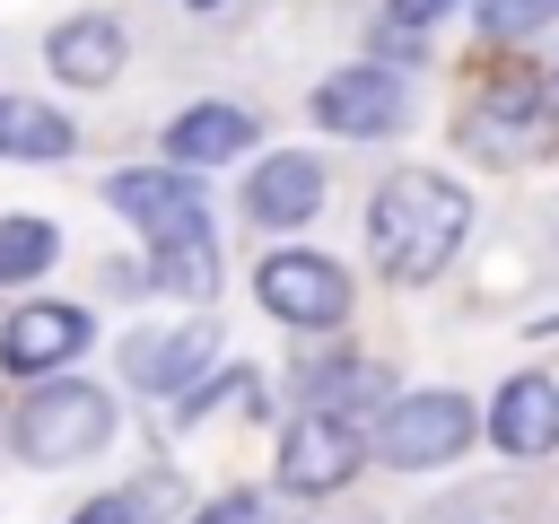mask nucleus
<instances>
[{
    "instance_id": "1",
    "label": "nucleus",
    "mask_w": 559,
    "mask_h": 524,
    "mask_svg": "<svg viewBox=\"0 0 559 524\" xmlns=\"http://www.w3.org/2000/svg\"><path fill=\"white\" fill-rule=\"evenodd\" d=\"M463 236H472V201H463V183H454V175H428V166L393 175V183L376 192V210H367L376 271H384V279H402V288L437 279V271L454 262V245H463Z\"/></svg>"
},
{
    "instance_id": "2",
    "label": "nucleus",
    "mask_w": 559,
    "mask_h": 524,
    "mask_svg": "<svg viewBox=\"0 0 559 524\" xmlns=\"http://www.w3.org/2000/svg\"><path fill=\"white\" fill-rule=\"evenodd\" d=\"M105 201L122 218H140V236L157 253H218L210 245V192L183 175V166H140V175H114Z\"/></svg>"
},
{
    "instance_id": "3",
    "label": "nucleus",
    "mask_w": 559,
    "mask_h": 524,
    "mask_svg": "<svg viewBox=\"0 0 559 524\" xmlns=\"http://www.w3.org/2000/svg\"><path fill=\"white\" fill-rule=\"evenodd\" d=\"M114 437V402L96 393V384H44L26 410H17V445L35 454V463H79V454H96Z\"/></svg>"
},
{
    "instance_id": "4",
    "label": "nucleus",
    "mask_w": 559,
    "mask_h": 524,
    "mask_svg": "<svg viewBox=\"0 0 559 524\" xmlns=\"http://www.w3.org/2000/svg\"><path fill=\"white\" fill-rule=\"evenodd\" d=\"M472 445V402L463 393H402L376 428V454L402 463V472H428V463H454Z\"/></svg>"
},
{
    "instance_id": "5",
    "label": "nucleus",
    "mask_w": 559,
    "mask_h": 524,
    "mask_svg": "<svg viewBox=\"0 0 559 524\" xmlns=\"http://www.w3.org/2000/svg\"><path fill=\"white\" fill-rule=\"evenodd\" d=\"M253 288H262V306H271L280 323H306V332H323V323L349 314V271L323 262V253H271V262L253 271Z\"/></svg>"
},
{
    "instance_id": "6",
    "label": "nucleus",
    "mask_w": 559,
    "mask_h": 524,
    "mask_svg": "<svg viewBox=\"0 0 559 524\" xmlns=\"http://www.w3.org/2000/svg\"><path fill=\"white\" fill-rule=\"evenodd\" d=\"M314 122L323 131H349V140H384V131H402L411 122V96H402V79L393 70H332L323 87H314Z\"/></svg>"
},
{
    "instance_id": "7",
    "label": "nucleus",
    "mask_w": 559,
    "mask_h": 524,
    "mask_svg": "<svg viewBox=\"0 0 559 524\" xmlns=\"http://www.w3.org/2000/svg\"><path fill=\"white\" fill-rule=\"evenodd\" d=\"M358 472V428L349 419H332V410H306L288 437H280V489H297V498H323V489H341Z\"/></svg>"
},
{
    "instance_id": "8",
    "label": "nucleus",
    "mask_w": 559,
    "mask_h": 524,
    "mask_svg": "<svg viewBox=\"0 0 559 524\" xmlns=\"http://www.w3.org/2000/svg\"><path fill=\"white\" fill-rule=\"evenodd\" d=\"M70 349H87V314H79V306H17L9 332H0V367H9V376H44V367H61Z\"/></svg>"
},
{
    "instance_id": "9",
    "label": "nucleus",
    "mask_w": 559,
    "mask_h": 524,
    "mask_svg": "<svg viewBox=\"0 0 559 524\" xmlns=\"http://www.w3.org/2000/svg\"><path fill=\"white\" fill-rule=\"evenodd\" d=\"M489 437L507 454H550L559 445V384L550 376H507L489 402Z\"/></svg>"
},
{
    "instance_id": "10",
    "label": "nucleus",
    "mask_w": 559,
    "mask_h": 524,
    "mask_svg": "<svg viewBox=\"0 0 559 524\" xmlns=\"http://www.w3.org/2000/svg\"><path fill=\"white\" fill-rule=\"evenodd\" d=\"M236 148H253V114L245 105H192V114H175V131H166V157L192 175V166H218V157H236Z\"/></svg>"
},
{
    "instance_id": "11",
    "label": "nucleus",
    "mask_w": 559,
    "mask_h": 524,
    "mask_svg": "<svg viewBox=\"0 0 559 524\" xmlns=\"http://www.w3.org/2000/svg\"><path fill=\"white\" fill-rule=\"evenodd\" d=\"M44 61H52L70 87H105V79L122 70V26H114V17H70V26H52Z\"/></svg>"
},
{
    "instance_id": "12",
    "label": "nucleus",
    "mask_w": 559,
    "mask_h": 524,
    "mask_svg": "<svg viewBox=\"0 0 559 524\" xmlns=\"http://www.w3.org/2000/svg\"><path fill=\"white\" fill-rule=\"evenodd\" d=\"M314 201H323L314 157H271V166H253V218H262V227H306Z\"/></svg>"
},
{
    "instance_id": "13",
    "label": "nucleus",
    "mask_w": 559,
    "mask_h": 524,
    "mask_svg": "<svg viewBox=\"0 0 559 524\" xmlns=\"http://www.w3.org/2000/svg\"><path fill=\"white\" fill-rule=\"evenodd\" d=\"M210 349H218V323L201 314V323H183V332H166V341H131L122 358H131V376H140L148 393H175L192 367H210Z\"/></svg>"
},
{
    "instance_id": "14",
    "label": "nucleus",
    "mask_w": 559,
    "mask_h": 524,
    "mask_svg": "<svg viewBox=\"0 0 559 524\" xmlns=\"http://www.w3.org/2000/svg\"><path fill=\"white\" fill-rule=\"evenodd\" d=\"M0 157H70V114L35 96H0Z\"/></svg>"
},
{
    "instance_id": "15",
    "label": "nucleus",
    "mask_w": 559,
    "mask_h": 524,
    "mask_svg": "<svg viewBox=\"0 0 559 524\" xmlns=\"http://www.w3.org/2000/svg\"><path fill=\"white\" fill-rule=\"evenodd\" d=\"M52 253H61V236H52L44 218H0V288L35 279V271H44Z\"/></svg>"
},
{
    "instance_id": "16",
    "label": "nucleus",
    "mask_w": 559,
    "mask_h": 524,
    "mask_svg": "<svg viewBox=\"0 0 559 524\" xmlns=\"http://www.w3.org/2000/svg\"><path fill=\"white\" fill-rule=\"evenodd\" d=\"M559 0H480V26L489 35H524V26H550Z\"/></svg>"
},
{
    "instance_id": "17",
    "label": "nucleus",
    "mask_w": 559,
    "mask_h": 524,
    "mask_svg": "<svg viewBox=\"0 0 559 524\" xmlns=\"http://www.w3.org/2000/svg\"><path fill=\"white\" fill-rule=\"evenodd\" d=\"M192 524H280V515H271V498H253V489H236V498H218V507H201Z\"/></svg>"
},
{
    "instance_id": "18",
    "label": "nucleus",
    "mask_w": 559,
    "mask_h": 524,
    "mask_svg": "<svg viewBox=\"0 0 559 524\" xmlns=\"http://www.w3.org/2000/svg\"><path fill=\"white\" fill-rule=\"evenodd\" d=\"M79 524H148V515H140V489H131V498H96V507H79Z\"/></svg>"
},
{
    "instance_id": "19",
    "label": "nucleus",
    "mask_w": 559,
    "mask_h": 524,
    "mask_svg": "<svg viewBox=\"0 0 559 524\" xmlns=\"http://www.w3.org/2000/svg\"><path fill=\"white\" fill-rule=\"evenodd\" d=\"M437 9H445V0H393V9H384V17H393V26H411V35H419V26H428V17H437Z\"/></svg>"
},
{
    "instance_id": "20",
    "label": "nucleus",
    "mask_w": 559,
    "mask_h": 524,
    "mask_svg": "<svg viewBox=\"0 0 559 524\" xmlns=\"http://www.w3.org/2000/svg\"><path fill=\"white\" fill-rule=\"evenodd\" d=\"M192 9H218V0H192Z\"/></svg>"
}]
</instances>
